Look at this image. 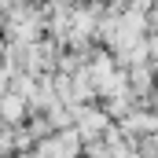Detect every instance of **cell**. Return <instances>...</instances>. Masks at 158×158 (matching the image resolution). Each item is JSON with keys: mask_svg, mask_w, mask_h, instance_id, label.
<instances>
[{"mask_svg": "<svg viewBox=\"0 0 158 158\" xmlns=\"http://www.w3.org/2000/svg\"><path fill=\"white\" fill-rule=\"evenodd\" d=\"M59 4H70V7H74V4H81V0H59Z\"/></svg>", "mask_w": 158, "mask_h": 158, "instance_id": "obj_6", "label": "cell"}, {"mask_svg": "<svg viewBox=\"0 0 158 158\" xmlns=\"http://www.w3.org/2000/svg\"><path fill=\"white\" fill-rule=\"evenodd\" d=\"M147 26H151V30H158V4L147 11Z\"/></svg>", "mask_w": 158, "mask_h": 158, "instance_id": "obj_5", "label": "cell"}, {"mask_svg": "<svg viewBox=\"0 0 158 158\" xmlns=\"http://www.w3.org/2000/svg\"><path fill=\"white\" fill-rule=\"evenodd\" d=\"M155 4H158V0H129V7H132V11H143V15H147Z\"/></svg>", "mask_w": 158, "mask_h": 158, "instance_id": "obj_3", "label": "cell"}, {"mask_svg": "<svg viewBox=\"0 0 158 158\" xmlns=\"http://www.w3.org/2000/svg\"><path fill=\"white\" fill-rule=\"evenodd\" d=\"M103 4H114V0H103Z\"/></svg>", "mask_w": 158, "mask_h": 158, "instance_id": "obj_7", "label": "cell"}, {"mask_svg": "<svg viewBox=\"0 0 158 158\" xmlns=\"http://www.w3.org/2000/svg\"><path fill=\"white\" fill-rule=\"evenodd\" d=\"M129 81H132V85H136L140 92H147V85H151V70H147V66H132Z\"/></svg>", "mask_w": 158, "mask_h": 158, "instance_id": "obj_2", "label": "cell"}, {"mask_svg": "<svg viewBox=\"0 0 158 158\" xmlns=\"http://www.w3.org/2000/svg\"><path fill=\"white\" fill-rule=\"evenodd\" d=\"M0 114L11 118V121H19L22 118V96H4L0 99Z\"/></svg>", "mask_w": 158, "mask_h": 158, "instance_id": "obj_1", "label": "cell"}, {"mask_svg": "<svg viewBox=\"0 0 158 158\" xmlns=\"http://www.w3.org/2000/svg\"><path fill=\"white\" fill-rule=\"evenodd\" d=\"M147 52L155 55V66H158V33H151V37H147Z\"/></svg>", "mask_w": 158, "mask_h": 158, "instance_id": "obj_4", "label": "cell"}]
</instances>
